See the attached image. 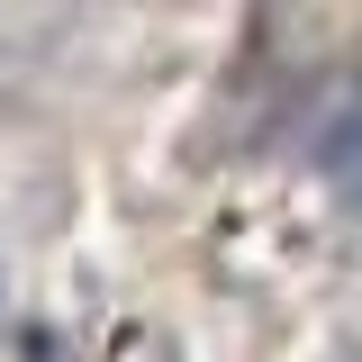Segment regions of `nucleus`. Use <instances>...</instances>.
Instances as JSON below:
<instances>
[{"instance_id":"obj_1","label":"nucleus","mask_w":362,"mask_h":362,"mask_svg":"<svg viewBox=\"0 0 362 362\" xmlns=\"http://www.w3.org/2000/svg\"><path fill=\"white\" fill-rule=\"evenodd\" d=\"M0 299H9V272H0Z\"/></svg>"}]
</instances>
